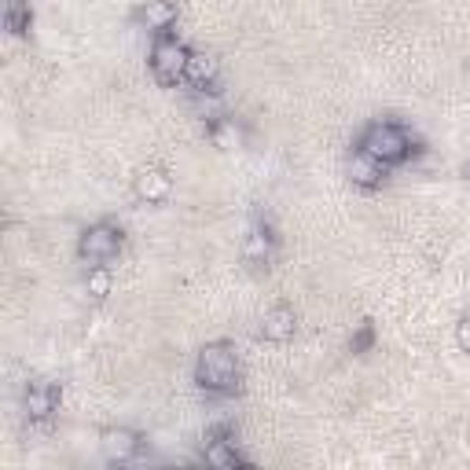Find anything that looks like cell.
Returning <instances> with one entry per match:
<instances>
[{"label": "cell", "mask_w": 470, "mask_h": 470, "mask_svg": "<svg viewBox=\"0 0 470 470\" xmlns=\"http://www.w3.org/2000/svg\"><path fill=\"white\" fill-rule=\"evenodd\" d=\"M195 379L206 394H235L239 389V361H235V349L224 342H213L199 352V364H195Z\"/></svg>", "instance_id": "1"}, {"label": "cell", "mask_w": 470, "mask_h": 470, "mask_svg": "<svg viewBox=\"0 0 470 470\" xmlns=\"http://www.w3.org/2000/svg\"><path fill=\"white\" fill-rule=\"evenodd\" d=\"M361 151H368L371 159H379L382 166H397V162L408 159L415 147H412L408 129H401L394 122H371L364 129V136H361Z\"/></svg>", "instance_id": "2"}, {"label": "cell", "mask_w": 470, "mask_h": 470, "mask_svg": "<svg viewBox=\"0 0 470 470\" xmlns=\"http://www.w3.org/2000/svg\"><path fill=\"white\" fill-rule=\"evenodd\" d=\"M187 59H191V52L180 41H173V37H159V41L151 45V70L162 85H180L184 82Z\"/></svg>", "instance_id": "3"}, {"label": "cell", "mask_w": 470, "mask_h": 470, "mask_svg": "<svg viewBox=\"0 0 470 470\" xmlns=\"http://www.w3.org/2000/svg\"><path fill=\"white\" fill-rule=\"evenodd\" d=\"M118 250H122V231L110 228V224H92L82 235V243H77V254H82L85 261H92V265L110 261Z\"/></svg>", "instance_id": "4"}, {"label": "cell", "mask_w": 470, "mask_h": 470, "mask_svg": "<svg viewBox=\"0 0 470 470\" xmlns=\"http://www.w3.org/2000/svg\"><path fill=\"white\" fill-rule=\"evenodd\" d=\"M100 448L114 463H129L140 452V438L133 434V430H122V426H118V430H103V434H100Z\"/></svg>", "instance_id": "5"}, {"label": "cell", "mask_w": 470, "mask_h": 470, "mask_svg": "<svg viewBox=\"0 0 470 470\" xmlns=\"http://www.w3.org/2000/svg\"><path fill=\"white\" fill-rule=\"evenodd\" d=\"M56 405H59V389L52 382H33L22 397V408L30 419H48L56 412Z\"/></svg>", "instance_id": "6"}, {"label": "cell", "mask_w": 470, "mask_h": 470, "mask_svg": "<svg viewBox=\"0 0 470 470\" xmlns=\"http://www.w3.org/2000/svg\"><path fill=\"white\" fill-rule=\"evenodd\" d=\"M298 331V317H294V309L280 305V309H272L265 312V320H261V338L268 342H291Z\"/></svg>", "instance_id": "7"}, {"label": "cell", "mask_w": 470, "mask_h": 470, "mask_svg": "<svg viewBox=\"0 0 470 470\" xmlns=\"http://www.w3.org/2000/svg\"><path fill=\"white\" fill-rule=\"evenodd\" d=\"M272 250H276V243H272V231L268 228H250V235L243 239V261L250 268H268L272 261Z\"/></svg>", "instance_id": "8"}, {"label": "cell", "mask_w": 470, "mask_h": 470, "mask_svg": "<svg viewBox=\"0 0 470 470\" xmlns=\"http://www.w3.org/2000/svg\"><path fill=\"white\" fill-rule=\"evenodd\" d=\"M217 74H221V63H217L213 56H206V52H195V56L187 59V82L199 89V92H213Z\"/></svg>", "instance_id": "9"}, {"label": "cell", "mask_w": 470, "mask_h": 470, "mask_svg": "<svg viewBox=\"0 0 470 470\" xmlns=\"http://www.w3.org/2000/svg\"><path fill=\"white\" fill-rule=\"evenodd\" d=\"M170 191H173V184L162 170H140L136 173V195L144 203H166Z\"/></svg>", "instance_id": "10"}, {"label": "cell", "mask_w": 470, "mask_h": 470, "mask_svg": "<svg viewBox=\"0 0 470 470\" xmlns=\"http://www.w3.org/2000/svg\"><path fill=\"white\" fill-rule=\"evenodd\" d=\"M349 177L357 180L361 187H375L382 177H386V166L379 159H371L368 151H352L349 154Z\"/></svg>", "instance_id": "11"}, {"label": "cell", "mask_w": 470, "mask_h": 470, "mask_svg": "<svg viewBox=\"0 0 470 470\" xmlns=\"http://www.w3.org/2000/svg\"><path fill=\"white\" fill-rule=\"evenodd\" d=\"M206 463L213 466H239V452H235V441H228V430H213V438L206 445Z\"/></svg>", "instance_id": "12"}, {"label": "cell", "mask_w": 470, "mask_h": 470, "mask_svg": "<svg viewBox=\"0 0 470 470\" xmlns=\"http://www.w3.org/2000/svg\"><path fill=\"white\" fill-rule=\"evenodd\" d=\"M210 140H213V147H221V151H235V147L243 144V129L235 126V118H213Z\"/></svg>", "instance_id": "13"}, {"label": "cell", "mask_w": 470, "mask_h": 470, "mask_svg": "<svg viewBox=\"0 0 470 470\" xmlns=\"http://www.w3.org/2000/svg\"><path fill=\"white\" fill-rule=\"evenodd\" d=\"M144 22H147V30H170L177 22V4L173 0H147Z\"/></svg>", "instance_id": "14"}, {"label": "cell", "mask_w": 470, "mask_h": 470, "mask_svg": "<svg viewBox=\"0 0 470 470\" xmlns=\"http://www.w3.org/2000/svg\"><path fill=\"white\" fill-rule=\"evenodd\" d=\"M4 26L12 33H26V26H30V0H4Z\"/></svg>", "instance_id": "15"}, {"label": "cell", "mask_w": 470, "mask_h": 470, "mask_svg": "<svg viewBox=\"0 0 470 470\" xmlns=\"http://www.w3.org/2000/svg\"><path fill=\"white\" fill-rule=\"evenodd\" d=\"M85 291H89L92 298H107V294H110V272L96 265V268L89 272V280H85Z\"/></svg>", "instance_id": "16"}, {"label": "cell", "mask_w": 470, "mask_h": 470, "mask_svg": "<svg viewBox=\"0 0 470 470\" xmlns=\"http://www.w3.org/2000/svg\"><path fill=\"white\" fill-rule=\"evenodd\" d=\"M456 342H459V349H463V352H470V312H466V317L456 324Z\"/></svg>", "instance_id": "17"}, {"label": "cell", "mask_w": 470, "mask_h": 470, "mask_svg": "<svg viewBox=\"0 0 470 470\" xmlns=\"http://www.w3.org/2000/svg\"><path fill=\"white\" fill-rule=\"evenodd\" d=\"M371 345V324H361L357 338H352V349H368Z\"/></svg>", "instance_id": "18"}]
</instances>
